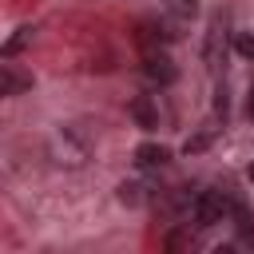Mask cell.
<instances>
[{
  "label": "cell",
  "mask_w": 254,
  "mask_h": 254,
  "mask_svg": "<svg viewBox=\"0 0 254 254\" xmlns=\"http://www.w3.org/2000/svg\"><path fill=\"white\" fill-rule=\"evenodd\" d=\"M143 71H147V79H155V83H171V79H175V64H171V56H163V52H147V56H143Z\"/></svg>",
  "instance_id": "277c9868"
},
{
  "label": "cell",
  "mask_w": 254,
  "mask_h": 254,
  "mask_svg": "<svg viewBox=\"0 0 254 254\" xmlns=\"http://www.w3.org/2000/svg\"><path fill=\"white\" fill-rule=\"evenodd\" d=\"M48 159L56 163V167H83L87 163V143H79L67 127H56L52 135H48Z\"/></svg>",
  "instance_id": "6da1fadb"
},
{
  "label": "cell",
  "mask_w": 254,
  "mask_h": 254,
  "mask_svg": "<svg viewBox=\"0 0 254 254\" xmlns=\"http://www.w3.org/2000/svg\"><path fill=\"white\" fill-rule=\"evenodd\" d=\"M250 115H254V91H250Z\"/></svg>",
  "instance_id": "8fae6325"
},
{
  "label": "cell",
  "mask_w": 254,
  "mask_h": 254,
  "mask_svg": "<svg viewBox=\"0 0 254 254\" xmlns=\"http://www.w3.org/2000/svg\"><path fill=\"white\" fill-rule=\"evenodd\" d=\"M119 198L135 206V202H143V187H139V183H123V187H119Z\"/></svg>",
  "instance_id": "9c48e42d"
},
{
  "label": "cell",
  "mask_w": 254,
  "mask_h": 254,
  "mask_svg": "<svg viewBox=\"0 0 254 254\" xmlns=\"http://www.w3.org/2000/svg\"><path fill=\"white\" fill-rule=\"evenodd\" d=\"M127 111H131V119H135L139 127H159V107H155L147 95H135V99L127 103Z\"/></svg>",
  "instance_id": "5b68a950"
},
{
  "label": "cell",
  "mask_w": 254,
  "mask_h": 254,
  "mask_svg": "<svg viewBox=\"0 0 254 254\" xmlns=\"http://www.w3.org/2000/svg\"><path fill=\"white\" fill-rule=\"evenodd\" d=\"M234 48H238V56L254 60V32H238V36H234Z\"/></svg>",
  "instance_id": "ba28073f"
},
{
  "label": "cell",
  "mask_w": 254,
  "mask_h": 254,
  "mask_svg": "<svg viewBox=\"0 0 254 254\" xmlns=\"http://www.w3.org/2000/svg\"><path fill=\"white\" fill-rule=\"evenodd\" d=\"M28 87H32V71L16 67V64L4 56V64H0V95H20V91H28Z\"/></svg>",
  "instance_id": "3957f363"
},
{
  "label": "cell",
  "mask_w": 254,
  "mask_h": 254,
  "mask_svg": "<svg viewBox=\"0 0 254 254\" xmlns=\"http://www.w3.org/2000/svg\"><path fill=\"white\" fill-rule=\"evenodd\" d=\"M179 4H183V8H190V12H194V0H179Z\"/></svg>",
  "instance_id": "30bf717a"
},
{
  "label": "cell",
  "mask_w": 254,
  "mask_h": 254,
  "mask_svg": "<svg viewBox=\"0 0 254 254\" xmlns=\"http://www.w3.org/2000/svg\"><path fill=\"white\" fill-rule=\"evenodd\" d=\"M167 159H171V151H167L163 143H139V147H135V163H139V167H163Z\"/></svg>",
  "instance_id": "8992f818"
},
{
  "label": "cell",
  "mask_w": 254,
  "mask_h": 254,
  "mask_svg": "<svg viewBox=\"0 0 254 254\" xmlns=\"http://www.w3.org/2000/svg\"><path fill=\"white\" fill-rule=\"evenodd\" d=\"M250 183H254V167H250Z\"/></svg>",
  "instance_id": "7c38bea8"
},
{
  "label": "cell",
  "mask_w": 254,
  "mask_h": 254,
  "mask_svg": "<svg viewBox=\"0 0 254 254\" xmlns=\"http://www.w3.org/2000/svg\"><path fill=\"white\" fill-rule=\"evenodd\" d=\"M24 44H32V24H24V28H16V36H8L4 40V56H16Z\"/></svg>",
  "instance_id": "52a82bcc"
},
{
  "label": "cell",
  "mask_w": 254,
  "mask_h": 254,
  "mask_svg": "<svg viewBox=\"0 0 254 254\" xmlns=\"http://www.w3.org/2000/svg\"><path fill=\"white\" fill-rule=\"evenodd\" d=\"M230 210H234V206H230V198H226L222 190H198V194L190 198V218H194L198 226H214V222H222Z\"/></svg>",
  "instance_id": "7a4b0ae2"
}]
</instances>
